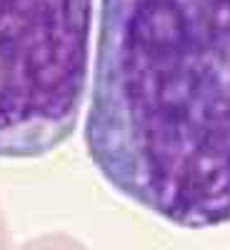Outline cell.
<instances>
[{
	"label": "cell",
	"instance_id": "6da1fadb",
	"mask_svg": "<svg viewBox=\"0 0 230 250\" xmlns=\"http://www.w3.org/2000/svg\"><path fill=\"white\" fill-rule=\"evenodd\" d=\"M83 138L148 213L230 225V0H100Z\"/></svg>",
	"mask_w": 230,
	"mask_h": 250
},
{
	"label": "cell",
	"instance_id": "7a4b0ae2",
	"mask_svg": "<svg viewBox=\"0 0 230 250\" xmlns=\"http://www.w3.org/2000/svg\"><path fill=\"white\" fill-rule=\"evenodd\" d=\"M95 0H0V158L60 148L90 95Z\"/></svg>",
	"mask_w": 230,
	"mask_h": 250
}]
</instances>
